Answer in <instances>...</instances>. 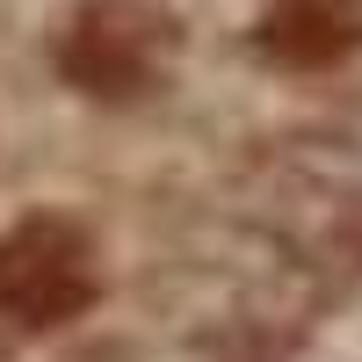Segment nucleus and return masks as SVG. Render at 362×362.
Masks as SVG:
<instances>
[{"label": "nucleus", "mask_w": 362, "mask_h": 362, "mask_svg": "<svg viewBox=\"0 0 362 362\" xmlns=\"http://www.w3.org/2000/svg\"><path fill=\"white\" fill-rule=\"evenodd\" d=\"M95 305V254L66 218H22L0 232V312L15 326H66Z\"/></svg>", "instance_id": "f03ea898"}, {"label": "nucleus", "mask_w": 362, "mask_h": 362, "mask_svg": "<svg viewBox=\"0 0 362 362\" xmlns=\"http://www.w3.org/2000/svg\"><path fill=\"white\" fill-rule=\"evenodd\" d=\"M174 51V22L145 0H87V8L66 15L58 29V73H66L80 95H145L160 80Z\"/></svg>", "instance_id": "f257e3e1"}, {"label": "nucleus", "mask_w": 362, "mask_h": 362, "mask_svg": "<svg viewBox=\"0 0 362 362\" xmlns=\"http://www.w3.org/2000/svg\"><path fill=\"white\" fill-rule=\"evenodd\" d=\"M355 44V22L326 0H283L276 15H261V51L283 66H334Z\"/></svg>", "instance_id": "7ed1b4c3"}]
</instances>
